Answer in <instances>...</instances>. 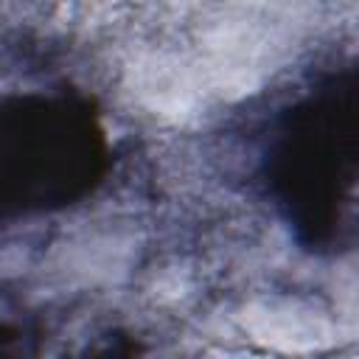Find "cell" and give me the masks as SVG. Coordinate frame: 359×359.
I'll list each match as a JSON object with an SVG mask.
<instances>
[{
  "instance_id": "cell-1",
  "label": "cell",
  "mask_w": 359,
  "mask_h": 359,
  "mask_svg": "<svg viewBox=\"0 0 359 359\" xmlns=\"http://www.w3.org/2000/svg\"><path fill=\"white\" fill-rule=\"evenodd\" d=\"M286 334H289V328H278V331H269V337H272V339H281V337H286ZM292 334H295V337H292V339H297V334H300V337H306V339H311V337H309V331L297 328V325H292Z\"/></svg>"
}]
</instances>
